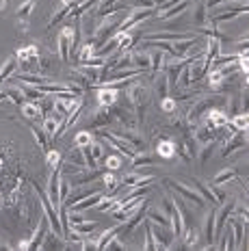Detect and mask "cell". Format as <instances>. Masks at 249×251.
I'll list each match as a JSON object with an SVG mask.
<instances>
[{"label":"cell","instance_id":"cell-1","mask_svg":"<svg viewBox=\"0 0 249 251\" xmlns=\"http://www.w3.org/2000/svg\"><path fill=\"white\" fill-rule=\"evenodd\" d=\"M126 98H128V102L132 104V113H134V117H137V122H143L145 113H148V106H149V91H148V87H145V82L132 78L126 87Z\"/></svg>","mask_w":249,"mask_h":251},{"label":"cell","instance_id":"cell-41","mask_svg":"<svg viewBox=\"0 0 249 251\" xmlns=\"http://www.w3.org/2000/svg\"><path fill=\"white\" fill-rule=\"evenodd\" d=\"M61 151H56V150H48L46 151V165L50 167V169H56L59 167V163H61Z\"/></svg>","mask_w":249,"mask_h":251},{"label":"cell","instance_id":"cell-32","mask_svg":"<svg viewBox=\"0 0 249 251\" xmlns=\"http://www.w3.org/2000/svg\"><path fill=\"white\" fill-rule=\"evenodd\" d=\"M35 4H37V0H24V2L15 9V18L18 20H28V15L33 13V9H35Z\"/></svg>","mask_w":249,"mask_h":251},{"label":"cell","instance_id":"cell-26","mask_svg":"<svg viewBox=\"0 0 249 251\" xmlns=\"http://www.w3.org/2000/svg\"><path fill=\"white\" fill-rule=\"evenodd\" d=\"M145 167H154V158L148 156L145 151H137V154L130 158V169L139 171V169H145Z\"/></svg>","mask_w":249,"mask_h":251},{"label":"cell","instance_id":"cell-12","mask_svg":"<svg viewBox=\"0 0 249 251\" xmlns=\"http://www.w3.org/2000/svg\"><path fill=\"white\" fill-rule=\"evenodd\" d=\"M48 217H46L44 212L39 214V219H37V226H35V229L30 232V236H28V249H39L41 247V240H44V234H46V229H48Z\"/></svg>","mask_w":249,"mask_h":251},{"label":"cell","instance_id":"cell-15","mask_svg":"<svg viewBox=\"0 0 249 251\" xmlns=\"http://www.w3.org/2000/svg\"><path fill=\"white\" fill-rule=\"evenodd\" d=\"M119 93L117 89L113 87H96V100H98V106H113L117 102Z\"/></svg>","mask_w":249,"mask_h":251},{"label":"cell","instance_id":"cell-40","mask_svg":"<svg viewBox=\"0 0 249 251\" xmlns=\"http://www.w3.org/2000/svg\"><path fill=\"white\" fill-rule=\"evenodd\" d=\"M93 141V134L89 130H80V132H76L74 137V145H78V148H85V145H89Z\"/></svg>","mask_w":249,"mask_h":251},{"label":"cell","instance_id":"cell-30","mask_svg":"<svg viewBox=\"0 0 249 251\" xmlns=\"http://www.w3.org/2000/svg\"><path fill=\"white\" fill-rule=\"evenodd\" d=\"M70 7H72V4H63V7H59V9H56V11L52 13V18H50L48 22H46V30L54 28L56 24H61V22H63V20L67 18V13H70Z\"/></svg>","mask_w":249,"mask_h":251},{"label":"cell","instance_id":"cell-5","mask_svg":"<svg viewBox=\"0 0 249 251\" xmlns=\"http://www.w3.org/2000/svg\"><path fill=\"white\" fill-rule=\"evenodd\" d=\"M241 150H247V130H241V132H234L230 139L223 143L221 148V158H227L232 156L234 151H241Z\"/></svg>","mask_w":249,"mask_h":251},{"label":"cell","instance_id":"cell-37","mask_svg":"<svg viewBox=\"0 0 249 251\" xmlns=\"http://www.w3.org/2000/svg\"><path fill=\"white\" fill-rule=\"evenodd\" d=\"M70 229H74V232L82 234V236H89V234H93L98 229V223L96 221H80L78 226H74V227H70Z\"/></svg>","mask_w":249,"mask_h":251},{"label":"cell","instance_id":"cell-48","mask_svg":"<svg viewBox=\"0 0 249 251\" xmlns=\"http://www.w3.org/2000/svg\"><path fill=\"white\" fill-rule=\"evenodd\" d=\"M7 4H9V0H0V11H4V9H7Z\"/></svg>","mask_w":249,"mask_h":251},{"label":"cell","instance_id":"cell-23","mask_svg":"<svg viewBox=\"0 0 249 251\" xmlns=\"http://www.w3.org/2000/svg\"><path fill=\"white\" fill-rule=\"evenodd\" d=\"M41 128H44V132L50 137V141L54 139V134H56V130H59V126L61 122H63V117H59V115H54V113H50V115H46V119H41Z\"/></svg>","mask_w":249,"mask_h":251},{"label":"cell","instance_id":"cell-19","mask_svg":"<svg viewBox=\"0 0 249 251\" xmlns=\"http://www.w3.org/2000/svg\"><path fill=\"white\" fill-rule=\"evenodd\" d=\"M189 4H191V0H178L175 4H171V7H167L165 11H158V13H154L158 20H171V18H175V15H180V13H184L186 9H189Z\"/></svg>","mask_w":249,"mask_h":251},{"label":"cell","instance_id":"cell-6","mask_svg":"<svg viewBox=\"0 0 249 251\" xmlns=\"http://www.w3.org/2000/svg\"><path fill=\"white\" fill-rule=\"evenodd\" d=\"M111 113H113V122L117 126H122V130H128V128H137V117H134L132 111L128 108L119 106V104H113L111 106Z\"/></svg>","mask_w":249,"mask_h":251},{"label":"cell","instance_id":"cell-49","mask_svg":"<svg viewBox=\"0 0 249 251\" xmlns=\"http://www.w3.org/2000/svg\"><path fill=\"white\" fill-rule=\"evenodd\" d=\"M61 2H63V4H76L78 0H61Z\"/></svg>","mask_w":249,"mask_h":251},{"label":"cell","instance_id":"cell-31","mask_svg":"<svg viewBox=\"0 0 249 251\" xmlns=\"http://www.w3.org/2000/svg\"><path fill=\"white\" fill-rule=\"evenodd\" d=\"M15 72H18V59H15V56H9V59L4 61V65L0 67V82H4L7 78H11Z\"/></svg>","mask_w":249,"mask_h":251},{"label":"cell","instance_id":"cell-29","mask_svg":"<svg viewBox=\"0 0 249 251\" xmlns=\"http://www.w3.org/2000/svg\"><path fill=\"white\" fill-rule=\"evenodd\" d=\"M61 160H65V163H72L76 167H85V156H82V148L78 145H74L70 151H65V156H61Z\"/></svg>","mask_w":249,"mask_h":251},{"label":"cell","instance_id":"cell-7","mask_svg":"<svg viewBox=\"0 0 249 251\" xmlns=\"http://www.w3.org/2000/svg\"><path fill=\"white\" fill-rule=\"evenodd\" d=\"M82 156H85V167L93 169V167H98L102 163V158H104V150H102V145L93 139L89 145L82 148Z\"/></svg>","mask_w":249,"mask_h":251},{"label":"cell","instance_id":"cell-2","mask_svg":"<svg viewBox=\"0 0 249 251\" xmlns=\"http://www.w3.org/2000/svg\"><path fill=\"white\" fill-rule=\"evenodd\" d=\"M163 184L165 186H169L171 191H175L178 195H182L186 201H191L193 206H206V201H204V197L199 195V193L195 191V188H191L186 182H182V180H178V177H174V176H167L163 180Z\"/></svg>","mask_w":249,"mask_h":251},{"label":"cell","instance_id":"cell-16","mask_svg":"<svg viewBox=\"0 0 249 251\" xmlns=\"http://www.w3.org/2000/svg\"><path fill=\"white\" fill-rule=\"evenodd\" d=\"M156 154L163 160H174L175 156H178V145H175V141H171V139H163L156 143Z\"/></svg>","mask_w":249,"mask_h":251},{"label":"cell","instance_id":"cell-36","mask_svg":"<svg viewBox=\"0 0 249 251\" xmlns=\"http://www.w3.org/2000/svg\"><path fill=\"white\" fill-rule=\"evenodd\" d=\"M158 106H160V111H163V113L171 115V113L178 111V100H175V98H171V96H165L163 100H158Z\"/></svg>","mask_w":249,"mask_h":251},{"label":"cell","instance_id":"cell-27","mask_svg":"<svg viewBox=\"0 0 249 251\" xmlns=\"http://www.w3.org/2000/svg\"><path fill=\"white\" fill-rule=\"evenodd\" d=\"M28 128H30V132H33V137H35V141H37L39 148H41V150H48V148H50V137L44 132V128H41V126H37L35 122H30Z\"/></svg>","mask_w":249,"mask_h":251},{"label":"cell","instance_id":"cell-20","mask_svg":"<svg viewBox=\"0 0 249 251\" xmlns=\"http://www.w3.org/2000/svg\"><path fill=\"white\" fill-rule=\"evenodd\" d=\"M128 52H130V65L132 67H139L141 72L149 70V52H145L141 48H134V50H128Z\"/></svg>","mask_w":249,"mask_h":251},{"label":"cell","instance_id":"cell-10","mask_svg":"<svg viewBox=\"0 0 249 251\" xmlns=\"http://www.w3.org/2000/svg\"><path fill=\"white\" fill-rule=\"evenodd\" d=\"M59 56L52 54L50 50H46V52H41L39 50V74H44V76H48V78H52V74L56 70H59Z\"/></svg>","mask_w":249,"mask_h":251},{"label":"cell","instance_id":"cell-33","mask_svg":"<svg viewBox=\"0 0 249 251\" xmlns=\"http://www.w3.org/2000/svg\"><path fill=\"white\" fill-rule=\"evenodd\" d=\"M215 148H217V139H210V141H206V143H201V145H199V151H197V154H199L201 165H204L206 160H208L210 156H212Z\"/></svg>","mask_w":249,"mask_h":251},{"label":"cell","instance_id":"cell-13","mask_svg":"<svg viewBox=\"0 0 249 251\" xmlns=\"http://www.w3.org/2000/svg\"><path fill=\"white\" fill-rule=\"evenodd\" d=\"M227 119H230V113H227L225 108H210V111L204 115V122L208 126H212L215 130H223V128H225Z\"/></svg>","mask_w":249,"mask_h":251},{"label":"cell","instance_id":"cell-43","mask_svg":"<svg viewBox=\"0 0 249 251\" xmlns=\"http://www.w3.org/2000/svg\"><path fill=\"white\" fill-rule=\"evenodd\" d=\"M102 160H104V169H108V171H117L119 167H122V156H117V154H111Z\"/></svg>","mask_w":249,"mask_h":251},{"label":"cell","instance_id":"cell-45","mask_svg":"<svg viewBox=\"0 0 249 251\" xmlns=\"http://www.w3.org/2000/svg\"><path fill=\"white\" fill-rule=\"evenodd\" d=\"M160 210L169 217V212L174 210V197H171V195H163V200H160Z\"/></svg>","mask_w":249,"mask_h":251},{"label":"cell","instance_id":"cell-22","mask_svg":"<svg viewBox=\"0 0 249 251\" xmlns=\"http://www.w3.org/2000/svg\"><path fill=\"white\" fill-rule=\"evenodd\" d=\"M39 249H65V240H63V236H59V234L48 227L44 234V240H41Z\"/></svg>","mask_w":249,"mask_h":251},{"label":"cell","instance_id":"cell-8","mask_svg":"<svg viewBox=\"0 0 249 251\" xmlns=\"http://www.w3.org/2000/svg\"><path fill=\"white\" fill-rule=\"evenodd\" d=\"M234 206H236V201H234V200H230V201H221L219 206H217V214H215V236H219V234L223 232L227 217H230V214L234 212Z\"/></svg>","mask_w":249,"mask_h":251},{"label":"cell","instance_id":"cell-44","mask_svg":"<svg viewBox=\"0 0 249 251\" xmlns=\"http://www.w3.org/2000/svg\"><path fill=\"white\" fill-rule=\"evenodd\" d=\"M217 249H234V236H232V229L223 234V238H221V243L217 245Z\"/></svg>","mask_w":249,"mask_h":251},{"label":"cell","instance_id":"cell-42","mask_svg":"<svg viewBox=\"0 0 249 251\" xmlns=\"http://www.w3.org/2000/svg\"><path fill=\"white\" fill-rule=\"evenodd\" d=\"M104 249H117V251H126V249H128V245H126V243H122V236H117V234H113V236L106 240Z\"/></svg>","mask_w":249,"mask_h":251},{"label":"cell","instance_id":"cell-46","mask_svg":"<svg viewBox=\"0 0 249 251\" xmlns=\"http://www.w3.org/2000/svg\"><path fill=\"white\" fill-rule=\"evenodd\" d=\"M232 214H236L238 219H243V221H247L249 219V210H247V206H234V212Z\"/></svg>","mask_w":249,"mask_h":251},{"label":"cell","instance_id":"cell-3","mask_svg":"<svg viewBox=\"0 0 249 251\" xmlns=\"http://www.w3.org/2000/svg\"><path fill=\"white\" fill-rule=\"evenodd\" d=\"M232 227V236H234V249H247V221H243V219H238L236 214H230L227 217V221Z\"/></svg>","mask_w":249,"mask_h":251},{"label":"cell","instance_id":"cell-18","mask_svg":"<svg viewBox=\"0 0 249 251\" xmlns=\"http://www.w3.org/2000/svg\"><path fill=\"white\" fill-rule=\"evenodd\" d=\"M191 184H193V186H195V191L199 193L201 197H204V201H206V203L219 206V201H217V197H215V193H212L210 184H206V182H204V180H199V177H191Z\"/></svg>","mask_w":249,"mask_h":251},{"label":"cell","instance_id":"cell-11","mask_svg":"<svg viewBox=\"0 0 249 251\" xmlns=\"http://www.w3.org/2000/svg\"><path fill=\"white\" fill-rule=\"evenodd\" d=\"M113 124V113H111V106H98L96 111L91 113L89 117V126L93 130L98 128H106V126Z\"/></svg>","mask_w":249,"mask_h":251},{"label":"cell","instance_id":"cell-38","mask_svg":"<svg viewBox=\"0 0 249 251\" xmlns=\"http://www.w3.org/2000/svg\"><path fill=\"white\" fill-rule=\"evenodd\" d=\"M139 180H141V174H139V171H132V169H130L126 176L122 177V180H119V186H122V188H132Z\"/></svg>","mask_w":249,"mask_h":251},{"label":"cell","instance_id":"cell-39","mask_svg":"<svg viewBox=\"0 0 249 251\" xmlns=\"http://www.w3.org/2000/svg\"><path fill=\"white\" fill-rule=\"evenodd\" d=\"M37 106H39V111L41 115H50L52 113V106H54V98H50V96H44V98H39L37 100Z\"/></svg>","mask_w":249,"mask_h":251},{"label":"cell","instance_id":"cell-4","mask_svg":"<svg viewBox=\"0 0 249 251\" xmlns=\"http://www.w3.org/2000/svg\"><path fill=\"white\" fill-rule=\"evenodd\" d=\"M72 39H74V26H63L56 39V56L63 63H70V48H72Z\"/></svg>","mask_w":249,"mask_h":251},{"label":"cell","instance_id":"cell-9","mask_svg":"<svg viewBox=\"0 0 249 251\" xmlns=\"http://www.w3.org/2000/svg\"><path fill=\"white\" fill-rule=\"evenodd\" d=\"M149 229H152V234H154V240H156V245H158V251L160 249H171V245H174L175 236H174V232H171L169 227L156 226V223H149Z\"/></svg>","mask_w":249,"mask_h":251},{"label":"cell","instance_id":"cell-47","mask_svg":"<svg viewBox=\"0 0 249 251\" xmlns=\"http://www.w3.org/2000/svg\"><path fill=\"white\" fill-rule=\"evenodd\" d=\"M15 26H18L20 35H26L28 28H30V22H28V20H18V24H15Z\"/></svg>","mask_w":249,"mask_h":251},{"label":"cell","instance_id":"cell-21","mask_svg":"<svg viewBox=\"0 0 249 251\" xmlns=\"http://www.w3.org/2000/svg\"><path fill=\"white\" fill-rule=\"evenodd\" d=\"M117 134H119V137H124V139H126L128 143H130V145H132V148L137 150V151H145V148H148V143H145V139H143L141 134H139L134 128L122 130V132H117Z\"/></svg>","mask_w":249,"mask_h":251},{"label":"cell","instance_id":"cell-24","mask_svg":"<svg viewBox=\"0 0 249 251\" xmlns=\"http://www.w3.org/2000/svg\"><path fill=\"white\" fill-rule=\"evenodd\" d=\"M225 128H230L232 132H241V130H247V128H249L247 113H234V115H230V119H227Z\"/></svg>","mask_w":249,"mask_h":251},{"label":"cell","instance_id":"cell-14","mask_svg":"<svg viewBox=\"0 0 249 251\" xmlns=\"http://www.w3.org/2000/svg\"><path fill=\"white\" fill-rule=\"evenodd\" d=\"M149 80H152V93H154V98H156V100H163L165 96H169V80H167V74H165V72H158L156 76L154 78H149Z\"/></svg>","mask_w":249,"mask_h":251},{"label":"cell","instance_id":"cell-28","mask_svg":"<svg viewBox=\"0 0 249 251\" xmlns=\"http://www.w3.org/2000/svg\"><path fill=\"white\" fill-rule=\"evenodd\" d=\"M20 108H22V115H24V117L30 119V122H41V119H44V115H41L37 102H28V100H26Z\"/></svg>","mask_w":249,"mask_h":251},{"label":"cell","instance_id":"cell-34","mask_svg":"<svg viewBox=\"0 0 249 251\" xmlns=\"http://www.w3.org/2000/svg\"><path fill=\"white\" fill-rule=\"evenodd\" d=\"M143 236H145V243H143L145 251H158V245H156V240H154V234H152V229H149L148 221L143 223Z\"/></svg>","mask_w":249,"mask_h":251},{"label":"cell","instance_id":"cell-17","mask_svg":"<svg viewBox=\"0 0 249 251\" xmlns=\"http://www.w3.org/2000/svg\"><path fill=\"white\" fill-rule=\"evenodd\" d=\"M195 7H193V18H191V22H193L195 28H201V26H208L210 24V15H208V9H206L204 2H197L193 0Z\"/></svg>","mask_w":249,"mask_h":251},{"label":"cell","instance_id":"cell-25","mask_svg":"<svg viewBox=\"0 0 249 251\" xmlns=\"http://www.w3.org/2000/svg\"><path fill=\"white\" fill-rule=\"evenodd\" d=\"M238 174H241V171H238L236 167H227V169L219 171V176H217L215 180H212V184H215V186H225L227 182L238 180Z\"/></svg>","mask_w":249,"mask_h":251},{"label":"cell","instance_id":"cell-35","mask_svg":"<svg viewBox=\"0 0 249 251\" xmlns=\"http://www.w3.org/2000/svg\"><path fill=\"white\" fill-rule=\"evenodd\" d=\"M119 229H122V223H117L115 227H108V229H104V232H100V236H98V240H96V249H104L106 240L111 238L113 234H119Z\"/></svg>","mask_w":249,"mask_h":251}]
</instances>
